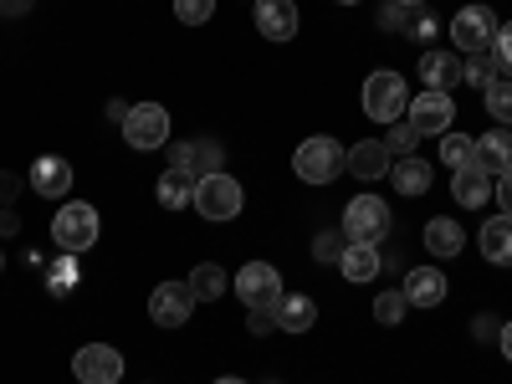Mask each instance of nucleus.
Wrapping results in <instances>:
<instances>
[{"label":"nucleus","mask_w":512,"mask_h":384,"mask_svg":"<svg viewBox=\"0 0 512 384\" xmlns=\"http://www.w3.org/2000/svg\"><path fill=\"white\" fill-rule=\"evenodd\" d=\"M98 231H103L98 210H93L88 200H67V205L57 210V221H52V246H57L62 256H82V251L98 241Z\"/></svg>","instance_id":"1"},{"label":"nucleus","mask_w":512,"mask_h":384,"mask_svg":"<svg viewBox=\"0 0 512 384\" xmlns=\"http://www.w3.org/2000/svg\"><path fill=\"white\" fill-rule=\"evenodd\" d=\"M344 159H349V149H338V139L313 134V139L297 144L292 169H297V180H303V185H333L338 169H344Z\"/></svg>","instance_id":"2"},{"label":"nucleus","mask_w":512,"mask_h":384,"mask_svg":"<svg viewBox=\"0 0 512 384\" xmlns=\"http://www.w3.org/2000/svg\"><path fill=\"white\" fill-rule=\"evenodd\" d=\"M405 108H410L405 77H400V72H390V67L369 72V82H364V113H369L374 123H400V118H405Z\"/></svg>","instance_id":"3"},{"label":"nucleus","mask_w":512,"mask_h":384,"mask_svg":"<svg viewBox=\"0 0 512 384\" xmlns=\"http://www.w3.org/2000/svg\"><path fill=\"white\" fill-rule=\"evenodd\" d=\"M241 205H246V190H241V180L226 175V169H221V175L195 180V210L205 221H236Z\"/></svg>","instance_id":"4"},{"label":"nucleus","mask_w":512,"mask_h":384,"mask_svg":"<svg viewBox=\"0 0 512 384\" xmlns=\"http://www.w3.org/2000/svg\"><path fill=\"white\" fill-rule=\"evenodd\" d=\"M236 292H241L246 313H277V303H282V277H277L272 262H246V267L236 272Z\"/></svg>","instance_id":"5"},{"label":"nucleus","mask_w":512,"mask_h":384,"mask_svg":"<svg viewBox=\"0 0 512 384\" xmlns=\"http://www.w3.org/2000/svg\"><path fill=\"white\" fill-rule=\"evenodd\" d=\"M451 41H456V52H466V57L492 52V41H497V16H492V6H466V11H456Z\"/></svg>","instance_id":"6"},{"label":"nucleus","mask_w":512,"mask_h":384,"mask_svg":"<svg viewBox=\"0 0 512 384\" xmlns=\"http://www.w3.org/2000/svg\"><path fill=\"white\" fill-rule=\"evenodd\" d=\"M344 236L349 241H379L390 236V205L379 195H354L349 210H344Z\"/></svg>","instance_id":"7"},{"label":"nucleus","mask_w":512,"mask_h":384,"mask_svg":"<svg viewBox=\"0 0 512 384\" xmlns=\"http://www.w3.org/2000/svg\"><path fill=\"white\" fill-rule=\"evenodd\" d=\"M123 139L134 144V149H164V144H169V113H164L159 103L128 108V118H123Z\"/></svg>","instance_id":"8"},{"label":"nucleus","mask_w":512,"mask_h":384,"mask_svg":"<svg viewBox=\"0 0 512 384\" xmlns=\"http://www.w3.org/2000/svg\"><path fill=\"white\" fill-rule=\"evenodd\" d=\"M405 123L415 128L420 139H425V134H451V123H456L451 93H425V88H420V98L405 108Z\"/></svg>","instance_id":"9"},{"label":"nucleus","mask_w":512,"mask_h":384,"mask_svg":"<svg viewBox=\"0 0 512 384\" xmlns=\"http://www.w3.org/2000/svg\"><path fill=\"white\" fill-rule=\"evenodd\" d=\"M72 374L82 384H118L123 379V354L113 344H82L72 359Z\"/></svg>","instance_id":"10"},{"label":"nucleus","mask_w":512,"mask_h":384,"mask_svg":"<svg viewBox=\"0 0 512 384\" xmlns=\"http://www.w3.org/2000/svg\"><path fill=\"white\" fill-rule=\"evenodd\" d=\"M190 308H195L190 282H159L154 297H149V318H154L159 328H180V323H190Z\"/></svg>","instance_id":"11"},{"label":"nucleus","mask_w":512,"mask_h":384,"mask_svg":"<svg viewBox=\"0 0 512 384\" xmlns=\"http://www.w3.org/2000/svg\"><path fill=\"white\" fill-rule=\"evenodd\" d=\"M221 144L216 139H185L175 144V169H185L190 180H205V175H221Z\"/></svg>","instance_id":"12"},{"label":"nucleus","mask_w":512,"mask_h":384,"mask_svg":"<svg viewBox=\"0 0 512 384\" xmlns=\"http://www.w3.org/2000/svg\"><path fill=\"white\" fill-rule=\"evenodd\" d=\"M400 292L410 308H436V303H446V272L441 267H410Z\"/></svg>","instance_id":"13"},{"label":"nucleus","mask_w":512,"mask_h":384,"mask_svg":"<svg viewBox=\"0 0 512 384\" xmlns=\"http://www.w3.org/2000/svg\"><path fill=\"white\" fill-rule=\"evenodd\" d=\"M461 82V52H420V88L425 93H451Z\"/></svg>","instance_id":"14"},{"label":"nucleus","mask_w":512,"mask_h":384,"mask_svg":"<svg viewBox=\"0 0 512 384\" xmlns=\"http://www.w3.org/2000/svg\"><path fill=\"white\" fill-rule=\"evenodd\" d=\"M256 31L267 41H292L297 36V6L292 0H256Z\"/></svg>","instance_id":"15"},{"label":"nucleus","mask_w":512,"mask_h":384,"mask_svg":"<svg viewBox=\"0 0 512 384\" xmlns=\"http://www.w3.org/2000/svg\"><path fill=\"white\" fill-rule=\"evenodd\" d=\"M31 190L47 195V200L67 195V190H72V164H67L62 154H41V159L31 164Z\"/></svg>","instance_id":"16"},{"label":"nucleus","mask_w":512,"mask_h":384,"mask_svg":"<svg viewBox=\"0 0 512 384\" xmlns=\"http://www.w3.org/2000/svg\"><path fill=\"white\" fill-rule=\"evenodd\" d=\"M390 149H384L379 139H364V144H354L349 149V159H344V169H349V175L354 180H379V175H390Z\"/></svg>","instance_id":"17"},{"label":"nucleus","mask_w":512,"mask_h":384,"mask_svg":"<svg viewBox=\"0 0 512 384\" xmlns=\"http://www.w3.org/2000/svg\"><path fill=\"white\" fill-rule=\"evenodd\" d=\"M451 195H456L461 210H477V205L492 200V175H487V169H477V164H466V169H456V175H451Z\"/></svg>","instance_id":"18"},{"label":"nucleus","mask_w":512,"mask_h":384,"mask_svg":"<svg viewBox=\"0 0 512 384\" xmlns=\"http://www.w3.org/2000/svg\"><path fill=\"white\" fill-rule=\"evenodd\" d=\"M477 169H487V175H507L512 169V128H492V134L477 139Z\"/></svg>","instance_id":"19"},{"label":"nucleus","mask_w":512,"mask_h":384,"mask_svg":"<svg viewBox=\"0 0 512 384\" xmlns=\"http://www.w3.org/2000/svg\"><path fill=\"white\" fill-rule=\"evenodd\" d=\"M338 267H344L349 282H374L379 277V246L374 241H349L344 256H338Z\"/></svg>","instance_id":"20"},{"label":"nucleus","mask_w":512,"mask_h":384,"mask_svg":"<svg viewBox=\"0 0 512 384\" xmlns=\"http://www.w3.org/2000/svg\"><path fill=\"white\" fill-rule=\"evenodd\" d=\"M277 328L282 333H308L313 323H318V303H313V297H303V292H297V297H287L282 292V303H277Z\"/></svg>","instance_id":"21"},{"label":"nucleus","mask_w":512,"mask_h":384,"mask_svg":"<svg viewBox=\"0 0 512 384\" xmlns=\"http://www.w3.org/2000/svg\"><path fill=\"white\" fill-rule=\"evenodd\" d=\"M390 180H395L400 195H425L431 190V164H425L420 154H405V159L390 164Z\"/></svg>","instance_id":"22"},{"label":"nucleus","mask_w":512,"mask_h":384,"mask_svg":"<svg viewBox=\"0 0 512 384\" xmlns=\"http://www.w3.org/2000/svg\"><path fill=\"white\" fill-rule=\"evenodd\" d=\"M482 256L492 267H512V221L507 216H492L482 226Z\"/></svg>","instance_id":"23"},{"label":"nucleus","mask_w":512,"mask_h":384,"mask_svg":"<svg viewBox=\"0 0 512 384\" xmlns=\"http://www.w3.org/2000/svg\"><path fill=\"white\" fill-rule=\"evenodd\" d=\"M226 287H231V277H226L216 262H200V267L190 272V292H195V303H221Z\"/></svg>","instance_id":"24"},{"label":"nucleus","mask_w":512,"mask_h":384,"mask_svg":"<svg viewBox=\"0 0 512 384\" xmlns=\"http://www.w3.org/2000/svg\"><path fill=\"white\" fill-rule=\"evenodd\" d=\"M425 251L431 256H461V226L451 216H436L425 226Z\"/></svg>","instance_id":"25"},{"label":"nucleus","mask_w":512,"mask_h":384,"mask_svg":"<svg viewBox=\"0 0 512 384\" xmlns=\"http://www.w3.org/2000/svg\"><path fill=\"white\" fill-rule=\"evenodd\" d=\"M159 205H164V210L195 205V180L185 175V169H169V175H159Z\"/></svg>","instance_id":"26"},{"label":"nucleus","mask_w":512,"mask_h":384,"mask_svg":"<svg viewBox=\"0 0 512 384\" xmlns=\"http://www.w3.org/2000/svg\"><path fill=\"white\" fill-rule=\"evenodd\" d=\"M441 164L451 169H466V164H477V139H466V134H441Z\"/></svg>","instance_id":"27"},{"label":"nucleus","mask_w":512,"mask_h":384,"mask_svg":"<svg viewBox=\"0 0 512 384\" xmlns=\"http://www.w3.org/2000/svg\"><path fill=\"white\" fill-rule=\"evenodd\" d=\"M482 93H487V113L497 118V128H512V77H492Z\"/></svg>","instance_id":"28"},{"label":"nucleus","mask_w":512,"mask_h":384,"mask_svg":"<svg viewBox=\"0 0 512 384\" xmlns=\"http://www.w3.org/2000/svg\"><path fill=\"white\" fill-rule=\"evenodd\" d=\"M405 308H410L405 292H379V297H374V318H379L384 328H395V323L405 318Z\"/></svg>","instance_id":"29"},{"label":"nucleus","mask_w":512,"mask_h":384,"mask_svg":"<svg viewBox=\"0 0 512 384\" xmlns=\"http://www.w3.org/2000/svg\"><path fill=\"white\" fill-rule=\"evenodd\" d=\"M492 67L497 77H512V21L497 26V41H492Z\"/></svg>","instance_id":"30"},{"label":"nucleus","mask_w":512,"mask_h":384,"mask_svg":"<svg viewBox=\"0 0 512 384\" xmlns=\"http://www.w3.org/2000/svg\"><path fill=\"white\" fill-rule=\"evenodd\" d=\"M497 77V67H492V57L482 52V57H466L461 62V82H472V88H487V82Z\"/></svg>","instance_id":"31"},{"label":"nucleus","mask_w":512,"mask_h":384,"mask_svg":"<svg viewBox=\"0 0 512 384\" xmlns=\"http://www.w3.org/2000/svg\"><path fill=\"white\" fill-rule=\"evenodd\" d=\"M175 16L185 26H205L210 16H216V0H175Z\"/></svg>","instance_id":"32"},{"label":"nucleus","mask_w":512,"mask_h":384,"mask_svg":"<svg viewBox=\"0 0 512 384\" xmlns=\"http://www.w3.org/2000/svg\"><path fill=\"white\" fill-rule=\"evenodd\" d=\"M415 144H420V134H415L410 123H390V139H384V149H390V154H410Z\"/></svg>","instance_id":"33"},{"label":"nucleus","mask_w":512,"mask_h":384,"mask_svg":"<svg viewBox=\"0 0 512 384\" xmlns=\"http://www.w3.org/2000/svg\"><path fill=\"white\" fill-rule=\"evenodd\" d=\"M344 246H349V241H338L333 231H323V236L313 241V256H318V262H333V256H344Z\"/></svg>","instance_id":"34"},{"label":"nucleus","mask_w":512,"mask_h":384,"mask_svg":"<svg viewBox=\"0 0 512 384\" xmlns=\"http://www.w3.org/2000/svg\"><path fill=\"white\" fill-rule=\"evenodd\" d=\"M492 200L502 205V216L512 221V169H507V175H497V180H492Z\"/></svg>","instance_id":"35"},{"label":"nucleus","mask_w":512,"mask_h":384,"mask_svg":"<svg viewBox=\"0 0 512 384\" xmlns=\"http://www.w3.org/2000/svg\"><path fill=\"white\" fill-rule=\"evenodd\" d=\"M72 282H77V267H72V256H62L52 272V292H72Z\"/></svg>","instance_id":"36"},{"label":"nucleus","mask_w":512,"mask_h":384,"mask_svg":"<svg viewBox=\"0 0 512 384\" xmlns=\"http://www.w3.org/2000/svg\"><path fill=\"white\" fill-rule=\"evenodd\" d=\"M246 328H251V333H272V328H277V318H272V313H251V318H246Z\"/></svg>","instance_id":"37"},{"label":"nucleus","mask_w":512,"mask_h":384,"mask_svg":"<svg viewBox=\"0 0 512 384\" xmlns=\"http://www.w3.org/2000/svg\"><path fill=\"white\" fill-rule=\"evenodd\" d=\"M410 36H415V41H425V36H436V21H431V16H425V11H420V21L410 26Z\"/></svg>","instance_id":"38"},{"label":"nucleus","mask_w":512,"mask_h":384,"mask_svg":"<svg viewBox=\"0 0 512 384\" xmlns=\"http://www.w3.org/2000/svg\"><path fill=\"white\" fill-rule=\"evenodd\" d=\"M26 6H31V0H0V11H6V16L11 11H26Z\"/></svg>","instance_id":"39"},{"label":"nucleus","mask_w":512,"mask_h":384,"mask_svg":"<svg viewBox=\"0 0 512 384\" xmlns=\"http://www.w3.org/2000/svg\"><path fill=\"white\" fill-rule=\"evenodd\" d=\"M502 354H507V359H512V323H507V328H502Z\"/></svg>","instance_id":"40"},{"label":"nucleus","mask_w":512,"mask_h":384,"mask_svg":"<svg viewBox=\"0 0 512 384\" xmlns=\"http://www.w3.org/2000/svg\"><path fill=\"white\" fill-rule=\"evenodd\" d=\"M395 6H405V11H410V6H425V0H395Z\"/></svg>","instance_id":"41"},{"label":"nucleus","mask_w":512,"mask_h":384,"mask_svg":"<svg viewBox=\"0 0 512 384\" xmlns=\"http://www.w3.org/2000/svg\"><path fill=\"white\" fill-rule=\"evenodd\" d=\"M216 384H246V379H216Z\"/></svg>","instance_id":"42"},{"label":"nucleus","mask_w":512,"mask_h":384,"mask_svg":"<svg viewBox=\"0 0 512 384\" xmlns=\"http://www.w3.org/2000/svg\"><path fill=\"white\" fill-rule=\"evenodd\" d=\"M338 6H359V0H338Z\"/></svg>","instance_id":"43"},{"label":"nucleus","mask_w":512,"mask_h":384,"mask_svg":"<svg viewBox=\"0 0 512 384\" xmlns=\"http://www.w3.org/2000/svg\"><path fill=\"white\" fill-rule=\"evenodd\" d=\"M0 267H6V256H0Z\"/></svg>","instance_id":"44"}]
</instances>
